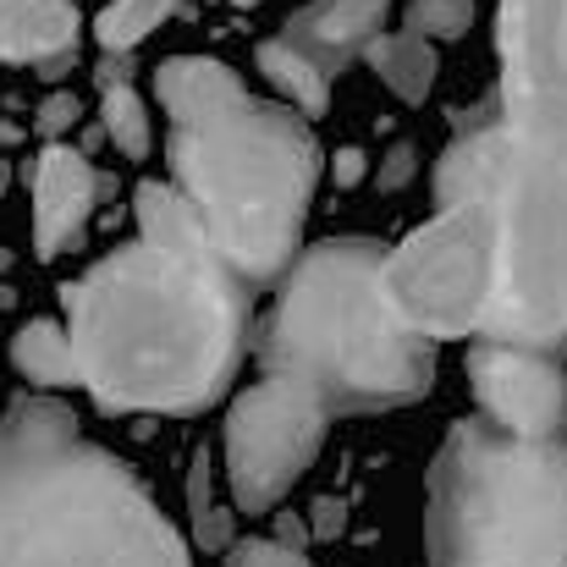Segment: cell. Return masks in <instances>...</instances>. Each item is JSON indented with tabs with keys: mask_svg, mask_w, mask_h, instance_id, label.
Listing matches in <instances>:
<instances>
[{
	"mask_svg": "<svg viewBox=\"0 0 567 567\" xmlns=\"http://www.w3.org/2000/svg\"><path fill=\"white\" fill-rule=\"evenodd\" d=\"M243 326L248 287L166 183L138 188V243L66 287L78 380L105 413H204L237 375Z\"/></svg>",
	"mask_w": 567,
	"mask_h": 567,
	"instance_id": "cell-1",
	"label": "cell"
},
{
	"mask_svg": "<svg viewBox=\"0 0 567 567\" xmlns=\"http://www.w3.org/2000/svg\"><path fill=\"white\" fill-rule=\"evenodd\" d=\"M166 105V161L243 287H259L292 265L320 150L309 122L287 105H265L209 55H172L155 72Z\"/></svg>",
	"mask_w": 567,
	"mask_h": 567,
	"instance_id": "cell-2",
	"label": "cell"
},
{
	"mask_svg": "<svg viewBox=\"0 0 567 567\" xmlns=\"http://www.w3.org/2000/svg\"><path fill=\"white\" fill-rule=\"evenodd\" d=\"M0 567H193L144 480L89 446L61 402L0 413Z\"/></svg>",
	"mask_w": 567,
	"mask_h": 567,
	"instance_id": "cell-3",
	"label": "cell"
},
{
	"mask_svg": "<svg viewBox=\"0 0 567 567\" xmlns=\"http://www.w3.org/2000/svg\"><path fill=\"white\" fill-rule=\"evenodd\" d=\"M385 248L370 237H337L309 248L276 298L259 337L265 375H292L331 413H385L430 391L435 353L408 331L380 292Z\"/></svg>",
	"mask_w": 567,
	"mask_h": 567,
	"instance_id": "cell-4",
	"label": "cell"
},
{
	"mask_svg": "<svg viewBox=\"0 0 567 567\" xmlns=\"http://www.w3.org/2000/svg\"><path fill=\"white\" fill-rule=\"evenodd\" d=\"M463 198H485L496 220V298L480 337L557 359L567 348V166L496 116L435 161V204Z\"/></svg>",
	"mask_w": 567,
	"mask_h": 567,
	"instance_id": "cell-5",
	"label": "cell"
},
{
	"mask_svg": "<svg viewBox=\"0 0 567 567\" xmlns=\"http://www.w3.org/2000/svg\"><path fill=\"white\" fill-rule=\"evenodd\" d=\"M424 551L430 567H567V424L551 435L452 424L430 463Z\"/></svg>",
	"mask_w": 567,
	"mask_h": 567,
	"instance_id": "cell-6",
	"label": "cell"
},
{
	"mask_svg": "<svg viewBox=\"0 0 567 567\" xmlns=\"http://www.w3.org/2000/svg\"><path fill=\"white\" fill-rule=\"evenodd\" d=\"M380 292L424 342L485 331L496 298V220L485 198L441 204L402 248H385Z\"/></svg>",
	"mask_w": 567,
	"mask_h": 567,
	"instance_id": "cell-7",
	"label": "cell"
},
{
	"mask_svg": "<svg viewBox=\"0 0 567 567\" xmlns=\"http://www.w3.org/2000/svg\"><path fill=\"white\" fill-rule=\"evenodd\" d=\"M331 408L292 375H265L237 391L226 413V485L237 513H270L315 463Z\"/></svg>",
	"mask_w": 567,
	"mask_h": 567,
	"instance_id": "cell-8",
	"label": "cell"
},
{
	"mask_svg": "<svg viewBox=\"0 0 567 567\" xmlns=\"http://www.w3.org/2000/svg\"><path fill=\"white\" fill-rule=\"evenodd\" d=\"M502 122L567 166V0H502Z\"/></svg>",
	"mask_w": 567,
	"mask_h": 567,
	"instance_id": "cell-9",
	"label": "cell"
},
{
	"mask_svg": "<svg viewBox=\"0 0 567 567\" xmlns=\"http://www.w3.org/2000/svg\"><path fill=\"white\" fill-rule=\"evenodd\" d=\"M468 380L485 419L507 435H551L567 424V375L546 353H524L480 337L468 353Z\"/></svg>",
	"mask_w": 567,
	"mask_h": 567,
	"instance_id": "cell-10",
	"label": "cell"
},
{
	"mask_svg": "<svg viewBox=\"0 0 567 567\" xmlns=\"http://www.w3.org/2000/svg\"><path fill=\"white\" fill-rule=\"evenodd\" d=\"M100 188H105V177L78 150L44 144V155L33 166V248H39V259H55L83 237V220H89Z\"/></svg>",
	"mask_w": 567,
	"mask_h": 567,
	"instance_id": "cell-11",
	"label": "cell"
},
{
	"mask_svg": "<svg viewBox=\"0 0 567 567\" xmlns=\"http://www.w3.org/2000/svg\"><path fill=\"white\" fill-rule=\"evenodd\" d=\"M391 0H315L303 11L287 17V44L303 50L326 78H337L342 66H353V55L370 50V39H380Z\"/></svg>",
	"mask_w": 567,
	"mask_h": 567,
	"instance_id": "cell-12",
	"label": "cell"
},
{
	"mask_svg": "<svg viewBox=\"0 0 567 567\" xmlns=\"http://www.w3.org/2000/svg\"><path fill=\"white\" fill-rule=\"evenodd\" d=\"M78 39L72 0H0V61H50L66 55Z\"/></svg>",
	"mask_w": 567,
	"mask_h": 567,
	"instance_id": "cell-13",
	"label": "cell"
},
{
	"mask_svg": "<svg viewBox=\"0 0 567 567\" xmlns=\"http://www.w3.org/2000/svg\"><path fill=\"white\" fill-rule=\"evenodd\" d=\"M364 61L375 66L380 83H385L396 100H408V105H419V100L430 94V83H435V50H430V39H419V33H408V28L370 39Z\"/></svg>",
	"mask_w": 567,
	"mask_h": 567,
	"instance_id": "cell-14",
	"label": "cell"
},
{
	"mask_svg": "<svg viewBox=\"0 0 567 567\" xmlns=\"http://www.w3.org/2000/svg\"><path fill=\"white\" fill-rule=\"evenodd\" d=\"M254 61H259V72L270 78V89L292 100L298 116H326V111H331V78H326L303 50H292L287 39H265V44L254 50Z\"/></svg>",
	"mask_w": 567,
	"mask_h": 567,
	"instance_id": "cell-15",
	"label": "cell"
},
{
	"mask_svg": "<svg viewBox=\"0 0 567 567\" xmlns=\"http://www.w3.org/2000/svg\"><path fill=\"white\" fill-rule=\"evenodd\" d=\"M11 364L33 385H83L78 380V359H72V337L50 320H28L17 337H11Z\"/></svg>",
	"mask_w": 567,
	"mask_h": 567,
	"instance_id": "cell-16",
	"label": "cell"
},
{
	"mask_svg": "<svg viewBox=\"0 0 567 567\" xmlns=\"http://www.w3.org/2000/svg\"><path fill=\"white\" fill-rule=\"evenodd\" d=\"M188 518H193V540L204 551H231V513L215 502V468H209V452L198 446L188 468Z\"/></svg>",
	"mask_w": 567,
	"mask_h": 567,
	"instance_id": "cell-17",
	"label": "cell"
},
{
	"mask_svg": "<svg viewBox=\"0 0 567 567\" xmlns=\"http://www.w3.org/2000/svg\"><path fill=\"white\" fill-rule=\"evenodd\" d=\"M177 6H183V0H111V6L100 11V22H94V39H100L105 50H133V44L150 39Z\"/></svg>",
	"mask_w": 567,
	"mask_h": 567,
	"instance_id": "cell-18",
	"label": "cell"
},
{
	"mask_svg": "<svg viewBox=\"0 0 567 567\" xmlns=\"http://www.w3.org/2000/svg\"><path fill=\"white\" fill-rule=\"evenodd\" d=\"M100 122H105V133H111V144H116L122 155H133V161L150 155V116H144L133 83H122V78L105 83V94H100Z\"/></svg>",
	"mask_w": 567,
	"mask_h": 567,
	"instance_id": "cell-19",
	"label": "cell"
},
{
	"mask_svg": "<svg viewBox=\"0 0 567 567\" xmlns=\"http://www.w3.org/2000/svg\"><path fill=\"white\" fill-rule=\"evenodd\" d=\"M474 28V0H413L408 33L419 39H463Z\"/></svg>",
	"mask_w": 567,
	"mask_h": 567,
	"instance_id": "cell-20",
	"label": "cell"
},
{
	"mask_svg": "<svg viewBox=\"0 0 567 567\" xmlns=\"http://www.w3.org/2000/svg\"><path fill=\"white\" fill-rule=\"evenodd\" d=\"M226 567H315L303 551L281 546V540H237L226 551Z\"/></svg>",
	"mask_w": 567,
	"mask_h": 567,
	"instance_id": "cell-21",
	"label": "cell"
},
{
	"mask_svg": "<svg viewBox=\"0 0 567 567\" xmlns=\"http://www.w3.org/2000/svg\"><path fill=\"white\" fill-rule=\"evenodd\" d=\"M83 116V105H78V94H50L44 105H39V116H33V127H39V138H61L72 122Z\"/></svg>",
	"mask_w": 567,
	"mask_h": 567,
	"instance_id": "cell-22",
	"label": "cell"
},
{
	"mask_svg": "<svg viewBox=\"0 0 567 567\" xmlns=\"http://www.w3.org/2000/svg\"><path fill=\"white\" fill-rule=\"evenodd\" d=\"M348 529V502L342 496H315V507H309V535L315 540H337Z\"/></svg>",
	"mask_w": 567,
	"mask_h": 567,
	"instance_id": "cell-23",
	"label": "cell"
},
{
	"mask_svg": "<svg viewBox=\"0 0 567 567\" xmlns=\"http://www.w3.org/2000/svg\"><path fill=\"white\" fill-rule=\"evenodd\" d=\"M408 177H413V150H408V144H396V150L385 155V166H380V188L396 193Z\"/></svg>",
	"mask_w": 567,
	"mask_h": 567,
	"instance_id": "cell-24",
	"label": "cell"
},
{
	"mask_svg": "<svg viewBox=\"0 0 567 567\" xmlns=\"http://www.w3.org/2000/svg\"><path fill=\"white\" fill-rule=\"evenodd\" d=\"M359 177H364V155H359V150H337L331 183H337V188H359Z\"/></svg>",
	"mask_w": 567,
	"mask_h": 567,
	"instance_id": "cell-25",
	"label": "cell"
},
{
	"mask_svg": "<svg viewBox=\"0 0 567 567\" xmlns=\"http://www.w3.org/2000/svg\"><path fill=\"white\" fill-rule=\"evenodd\" d=\"M276 540H281V546H292V551H303V546L315 540V535H309V518H292V513H281V518H276Z\"/></svg>",
	"mask_w": 567,
	"mask_h": 567,
	"instance_id": "cell-26",
	"label": "cell"
},
{
	"mask_svg": "<svg viewBox=\"0 0 567 567\" xmlns=\"http://www.w3.org/2000/svg\"><path fill=\"white\" fill-rule=\"evenodd\" d=\"M6 270H11V254H6V248H0V276H6Z\"/></svg>",
	"mask_w": 567,
	"mask_h": 567,
	"instance_id": "cell-27",
	"label": "cell"
},
{
	"mask_svg": "<svg viewBox=\"0 0 567 567\" xmlns=\"http://www.w3.org/2000/svg\"><path fill=\"white\" fill-rule=\"evenodd\" d=\"M231 6H243V11H248V6H259V0H231Z\"/></svg>",
	"mask_w": 567,
	"mask_h": 567,
	"instance_id": "cell-28",
	"label": "cell"
}]
</instances>
